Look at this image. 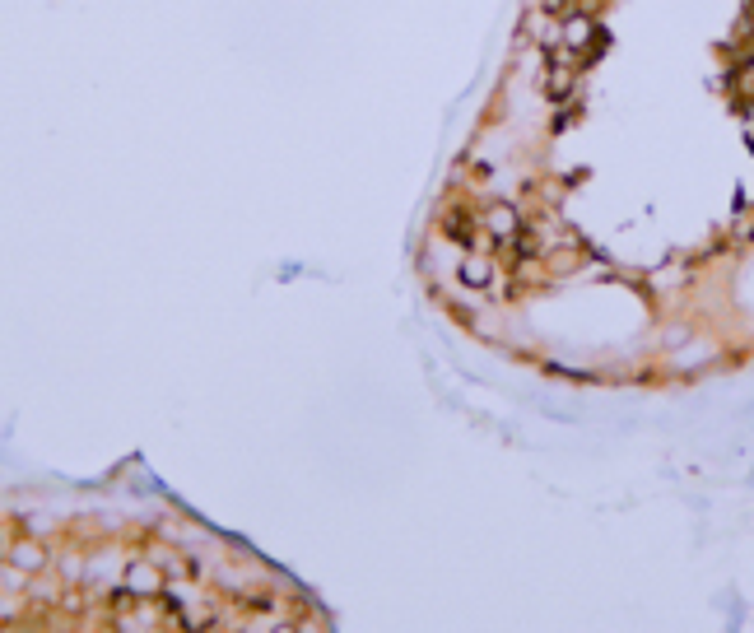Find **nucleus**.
Masks as SVG:
<instances>
[{"label":"nucleus","mask_w":754,"mask_h":633,"mask_svg":"<svg viewBox=\"0 0 754 633\" xmlns=\"http://www.w3.org/2000/svg\"><path fill=\"white\" fill-rule=\"evenodd\" d=\"M601 5H606V0H573V14H592V19H596V10H601Z\"/></svg>","instance_id":"nucleus-8"},{"label":"nucleus","mask_w":754,"mask_h":633,"mask_svg":"<svg viewBox=\"0 0 754 633\" xmlns=\"http://www.w3.org/2000/svg\"><path fill=\"white\" fill-rule=\"evenodd\" d=\"M480 224L489 229V238L494 243H508L512 233L522 229V219H517V210H512L508 201H494V205H485V215H480Z\"/></svg>","instance_id":"nucleus-2"},{"label":"nucleus","mask_w":754,"mask_h":633,"mask_svg":"<svg viewBox=\"0 0 754 633\" xmlns=\"http://www.w3.org/2000/svg\"><path fill=\"white\" fill-rule=\"evenodd\" d=\"M443 233L452 238L457 247H475L480 238V215H475L471 205H461V210H447L443 215Z\"/></svg>","instance_id":"nucleus-1"},{"label":"nucleus","mask_w":754,"mask_h":633,"mask_svg":"<svg viewBox=\"0 0 754 633\" xmlns=\"http://www.w3.org/2000/svg\"><path fill=\"white\" fill-rule=\"evenodd\" d=\"M540 89H545L550 103H568V98H573V66H545Z\"/></svg>","instance_id":"nucleus-3"},{"label":"nucleus","mask_w":754,"mask_h":633,"mask_svg":"<svg viewBox=\"0 0 754 633\" xmlns=\"http://www.w3.org/2000/svg\"><path fill=\"white\" fill-rule=\"evenodd\" d=\"M131 592H140V596H154V592H163V578L154 573V568H131Z\"/></svg>","instance_id":"nucleus-6"},{"label":"nucleus","mask_w":754,"mask_h":633,"mask_svg":"<svg viewBox=\"0 0 754 633\" xmlns=\"http://www.w3.org/2000/svg\"><path fill=\"white\" fill-rule=\"evenodd\" d=\"M10 564L24 568V573H38V568L47 564V550H42L38 540H24V545H14L10 550Z\"/></svg>","instance_id":"nucleus-5"},{"label":"nucleus","mask_w":754,"mask_h":633,"mask_svg":"<svg viewBox=\"0 0 754 633\" xmlns=\"http://www.w3.org/2000/svg\"><path fill=\"white\" fill-rule=\"evenodd\" d=\"M457 275H461L466 289H489V280H494V261H489V256H466Z\"/></svg>","instance_id":"nucleus-4"},{"label":"nucleus","mask_w":754,"mask_h":633,"mask_svg":"<svg viewBox=\"0 0 754 633\" xmlns=\"http://www.w3.org/2000/svg\"><path fill=\"white\" fill-rule=\"evenodd\" d=\"M568 10V0H540V14L545 19H554V14H564Z\"/></svg>","instance_id":"nucleus-7"}]
</instances>
